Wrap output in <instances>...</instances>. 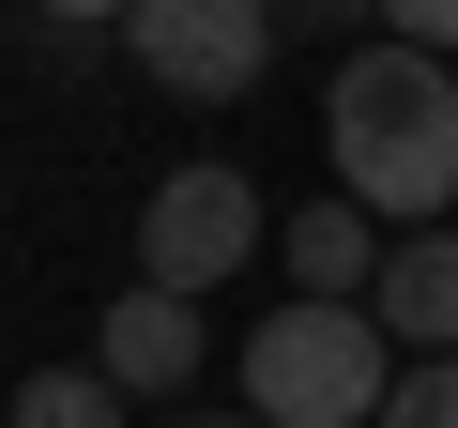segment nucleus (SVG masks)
<instances>
[{"mask_svg":"<svg viewBox=\"0 0 458 428\" xmlns=\"http://www.w3.org/2000/svg\"><path fill=\"white\" fill-rule=\"evenodd\" d=\"M321 138H336V199H367L382 230H443L458 214V62H428L397 31L352 47Z\"/></svg>","mask_w":458,"mask_h":428,"instance_id":"nucleus-1","label":"nucleus"},{"mask_svg":"<svg viewBox=\"0 0 458 428\" xmlns=\"http://www.w3.org/2000/svg\"><path fill=\"white\" fill-rule=\"evenodd\" d=\"M382 321L367 306H276L260 337H245V413L260 428H382Z\"/></svg>","mask_w":458,"mask_h":428,"instance_id":"nucleus-2","label":"nucleus"},{"mask_svg":"<svg viewBox=\"0 0 458 428\" xmlns=\"http://www.w3.org/2000/svg\"><path fill=\"white\" fill-rule=\"evenodd\" d=\"M123 47L183 107H245L276 77V0H123Z\"/></svg>","mask_w":458,"mask_h":428,"instance_id":"nucleus-3","label":"nucleus"},{"mask_svg":"<svg viewBox=\"0 0 458 428\" xmlns=\"http://www.w3.org/2000/svg\"><path fill=\"white\" fill-rule=\"evenodd\" d=\"M260 245H276V214H260V184H245V168H168V184L138 199V276H153V291H183V306H199V291H229Z\"/></svg>","mask_w":458,"mask_h":428,"instance_id":"nucleus-4","label":"nucleus"},{"mask_svg":"<svg viewBox=\"0 0 458 428\" xmlns=\"http://www.w3.org/2000/svg\"><path fill=\"white\" fill-rule=\"evenodd\" d=\"M92 367H107L123 398H183V382H199V306L138 276V291L107 306V337H92Z\"/></svg>","mask_w":458,"mask_h":428,"instance_id":"nucleus-5","label":"nucleus"},{"mask_svg":"<svg viewBox=\"0 0 458 428\" xmlns=\"http://www.w3.org/2000/svg\"><path fill=\"white\" fill-rule=\"evenodd\" d=\"M367 321L412 337V352H458V230H397L382 276H367Z\"/></svg>","mask_w":458,"mask_h":428,"instance_id":"nucleus-6","label":"nucleus"},{"mask_svg":"<svg viewBox=\"0 0 458 428\" xmlns=\"http://www.w3.org/2000/svg\"><path fill=\"white\" fill-rule=\"evenodd\" d=\"M276 245H291V276H306V291H321V306H367V276H382V214H367V199H336V184H321V199H306V214H291V230H276Z\"/></svg>","mask_w":458,"mask_h":428,"instance_id":"nucleus-7","label":"nucleus"},{"mask_svg":"<svg viewBox=\"0 0 458 428\" xmlns=\"http://www.w3.org/2000/svg\"><path fill=\"white\" fill-rule=\"evenodd\" d=\"M0 428H123V382H107V367H31Z\"/></svg>","mask_w":458,"mask_h":428,"instance_id":"nucleus-8","label":"nucleus"},{"mask_svg":"<svg viewBox=\"0 0 458 428\" xmlns=\"http://www.w3.org/2000/svg\"><path fill=\"white\" fill-rule=\"evenodd\" d=\"M382 428H458V352L397 367V382H382Z\"/></svg>","mask_w":458,"mask_h":428,"instance_id":"nucleus-9","label":"nucleus"},{"mask_svg":"<svg viewBox=\"0 0 458 428\" xmlns=\"http://www.w3.org/2000/svg\"><path fill=\"white\" fill-rule=\"evenodd\" d=\"M367 16H382V31H397V47H428V62H443V47H458V0H367Z\"/></svg>","mask_w":458,"mask_h":428,"instance_id":"nucleus-10","label":"nucleus"},{"mask_svg":"<svg viewBox=\"0 0 458 428\" xmlns=\"http://www.w3.org/2000/svg\"><path fill=\"white\" fill-rule=\"evenodd\" d=\"M47 31H123V0H31Z\"/></svg>","mask_w":458,"mask_h":428,"instance_id":"nucleus-11","label":"nucleus"},{"mask_svg":"<svg viewBox=\"0 0 458 428\" xmlns=\"http://www.w3.org/2000/svg\"><path fill=\"white\" fill-rule=\"evenodd\" d=\"M276 16H321V31H336V16H367V0H276Z\"/></svg>","mask_w":458,"mask_h":428,"instance_id":"nucleus-12","label":"nucleus"},{"mask_svg":"<svg viewBox=\"0 0 458 428\" xmlns=\"http://www.w3.org/2000/svg\"><path fill=\"white\" fill-rule=\"evenodd\" d=\"M199 428H260V413H199Z\"/></svg>","mask_w":458,"mask_h":428,"instance_id":"nucleus-13","label":"nucleus"}]
</instances>
